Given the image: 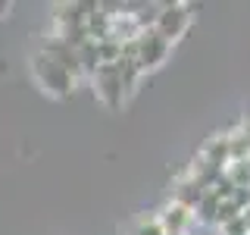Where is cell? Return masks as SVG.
Instances as JSON below:
<instances>
[{
	"mask_svg": "<svg viewBox=\"0 0 250 235\" xmlns=\"http://www.w3.org/2000/svg\"><path fill=\"white\" fill-rule=\"evenodd\" d=\"M241 216H244V223H247V229H250V204H247L244 210H241Z\"/></svg>",
	"mask_w": 250,
	"mask_h": 235,
	"instance_id": "obj_16",
	"label": "cell"
},
{
	"mask_svg": "<svg viewBox=\"0 0 250 235\" xmlns=\"http://www.w3.org/2000/svg\"><path fill=\"white\" fill-rule=\"evenodd\" d=\"M216 207H219V198L213 191H207L200 198V204L194 207V219L197 223H207V226H213V219H216Z\"/></svg>",
	"mask_w": 250,
	"mask_h": 235,
	"instance_id": "obj_11",
	"label": "cell"
},
{
	"mask_svg": "<svg viewBox=\"0 0 250 235\" xmlns=\"http://www.w3.org/2000/svg\"><path fill=\"white\" fill-rule=\"evenodd\" d=\"M222 176L229 179L234 188H250V157L247 160H229V166L222 169Z\"/></svg>",
	"mask_w": 250,
	"mask_h": 235,
	"instance_id": "obj_9",
	"label": "cell"
},
{
	"mask_svg": "<svg viewBox=\"0 0 250 235\" xmlns=\"http://www.w3.org/2000/svg\"><path fill=\"white\" fill-rule=\"evenodd\" d=\"M10 10H13V3H10V0H0V19H3V16L10 13Z\"/></svg>",
	"mask_w": 250,
	"mask_h": 235,
	"instance_id": "obj_15",
	"label": "cell"
},
{
	"mask_svg": "<svg viewBox=\"0 0 250 235\" xmlns=\"http://www.w3.org/2000/svg\"><path fill=\"white\" fill-rule=\"evenodd\" d=\"M156 219H160V226H163L166 235H188V229L194 226V213L185 210L182 204H175V201H169L166 207L156 213Z\"/></svg>",
	"mask_w": 250,
	"mask_h": 235,
	"instance_id": "obj_6",
	"label": "cell"
},
{
	"mask_svg": "<svg viewBox=\"0 0 250 235\" xmlns=\"http://www.w3.org/2000/svg\"><path fill=\"white\" fill-rule=\"evenodd\" d=\"M234 216H241V207H238V204H234L231 198H229V201H219L213 226H225V223H229V219H234Z\"/></svg>",
	"mask_w": 250,
	"mask_h": 235,
	"instance_id": "obj_13",
	"label": "cell"
},
{
	"mask_svg": "<svg viewBox=\"0 0 250 235\" xmlns=\"http://www.w3.org/2000/svg\"><path fill=\"white\" fill-rule=\"evenodd\" d=\"M131 235H166V232H163V226H160V219H156V213H150V216L144 213V216L135 223Z\"/></svg>",
	"mask_w": 250,
	"mask_h": 235,
	"instance_id": "obj_12",
	"label": "cell"
},
{
	"mask_svg": "<svg viewBox=\"0 0 250 235\" xmlns=\"http://www.w3.org/2000/svg\"><path fill=\"white\" fill-rule=\"evenodd\" d=\"M200 160L209 163L213 169H225V166H229V160H231V154H229V138H225V135L209 138L207 144H203V151H200Z\"/></svg>",
	"mask_w": 250,
	"mask_h": 235,
	"instance_id": "obj_8",
	"label": "cell"
},
{
	"mask_svg": "<svg viewBox=\"0 0 250 235\" xmlns=\"http://www.w3.org/2000/svg\"><path fill=\"white\" fill-rule=\"evenodd\" d=\"M203 194H207V188L197 185L191 176H185L182 182H175V188H172V201L182 204V207H185V210H191V213H194V207L200 204Z\"/></svg>",
	"mask_w": 250,
	"mask_h": 235,
	"instance_id": "obj_7",
	"label": "cell"
},
{
	"mask_svg": "<svg viewBox=\"0 0 250 235\" xmlns=\"http://www.w3.org/2000/svg\"><path fill=\"white\" fill-rule=\"evenodd\" d=\"M41 50H44L50 60H57L60 66L66 69L69 75H72V82H82V78H84V75H82V66H78V50H75V47H69L66 41H60V38L50 35V38L44 41Z\"/></svg>",
	"mask_w": 250,
	"mask_h": 235,
	"instance_id": "obj_5",
	"label": "cell"
},
{
	"mask_svg": "<svg viewBox=\"0 0 250 235\" xmlns=\"http://www.w3.org/2000/svg\"><path fill=\"white\" fill-rule=\"evenodd\" d=\"M194 10H197L194 3H163V6H156L153 31L160 38H166L169 44H175L178 38L188 35V28H191V22H194Z\"/></svg>",
	"mask_w": 250,
	"mask_h": 235,
	"instance_id": "obj_2",
	"label": "cell"
},
{
	"mask_svg": "<svg viewBox=\"0 0 250 235\" xmlns=\"http://www.w3.org/2000/svg\"><path fill=\"white\" fill-rule=\"evenodd\" d=\"M78 50V66H82V75L91 78L94 72H97L100 66V57H97V41H84L82 47H75Z\"/></svg>",
	"mask_w": 250,
	"mask_h": 235,
	"instance_id": "obj_10",
	"label": "cell"
},
{
	"mask_svg": "<svg viewBox=\"0 0 250 235\" xmlns=\"http://www.w3.org/2000/svg\"><path fill=\"white\" fill-rule=\"evenodd\" d=\"M91 85H94V94L97 100L104 104L106 110H122L125 104V85H122V75H119V66H97V72L91 75Z\"/></svg>",
	"mask_w": 250,
	"mask_h": 235,
	"instance_id": "obj_3",
	"label": "cell"
},
{
	"mask_svg": "<svg viewBox=\"0 0 250 235\" xmlns=\"http://www.w3.org/2000/svg\"><path fill=\"white\" fill-rule=\"evenodd\" d=\"M219 229H222V235H250L244 216H234V219H229L225 226H219Z\"/></svg>",
	"mask_w": 250,
	"mask_h": 235,
	"instance_id": "obj_14",
	"label": "cell"
},
{
	"mask_svg": "<svg viewBox=\"0 0 250 235\" xmlns=\"http://www.w3.org/2000/svg\"><path fill=\"white\" fill-rule=\"evenodd\" d=\"M135 44H138V69H141V72H153V69H160L163 63L169 60V53H172V44L166 41V38H160L153 28L141 31V35L135 38Z\"/></svg>",
	"mask_w": 250,
	"mask_h": 235,
	"instance_id": "obj_4",
	"label": "cell"
},
{
	"mask_svg": "<svg viewBox=\"0 0 250 235\" xmlns=\"http://www.w3.org/2000/svg\"><path fill=\"white\" fill-rule=\"evenodd\" d=\"M28 69H31V78H35V85H38V88H41L44 94H50V97H57V100L72 97V91H75L72 75H69L66 69H62L60 63H57V60H50V57H47L44 50L31 53Z\"/></svg>",
	"mask_w": 250,
	"mask_h": 235,
	"instance_id": "obj_1",
	"label": "cell"
}]
</instances>
